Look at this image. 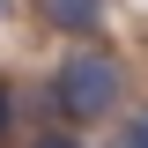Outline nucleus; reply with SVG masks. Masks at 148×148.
<instances>
[{
  "label": "nucleus",
  "mask_w": 148,
  "mask_h": 148,
  "mask_svg": "<svg viewBox=\"0 0 148 148\" xmlns=\"http://www.w3.org/2000/svg\"><path fill=\"white\" fill-rule=\"evenodd\" d=\"M52 104L67 111V119H96V111H111V104H119V59L74 52L67 67L52 74Z\"/></svg>",
  "instance_id": "f257e3e1"
},
{
  "label": "nucleus",
  "mask_w": 148,
  "mask_h": 148,
  "mask_svg": "<svg viewBox=\"0 0 148 148\" xmlns=\"http://www.w3.org/2000/svg\"><path fill=\"white\" fill-rule=\"evenodd\" d=\"M45 15H52L59 30H89V22L104 15V0H45Z\"/></svg>",
  "instance_id": "f03ea898"
},
{
  "label": "nucleus",
  "mask_w": 148,
  "mask_h": 148,
  "mask_svg": "<svg viewBox=\"0 0 148 148\" xmlns=\"http://www.w3.org/2000/svg\"><path fill=\"white\" fill-rule=\"evenodd\" d=\"M126 141H133V148H148V111H133V119H126Z\"/></svg>",
  "instance_id": "7ed1b4c3"
},
{
  "label": "nucleus",
  "mask_w": 148,
  "mask_h": 148,
  "mask_svg": "<svg viewBox=\"0 0 148 148\" xmlns=\"http://www.w3.org/2000/svg\"><path fill=\"white\" fill-rule=\"evenodd\" d=\"M37 148H82V141H67V133H45V141H37Z\"/></svg>",
  "instance_id": "20e7f679"
},
{
  "label": "nucleus",
  "mask_w": 148,
  "mask_h": 148,
  "mask_svg": "<svg viewBox=\"0 0 148 148\" xmlns=\"http://www.w3.org/2000/svg\"><path fill=\"white\" fill-rule=\"evenodd\" d=\"M8 119H15V104H8V89H0V133H8Z\"/></svg>",
  "instance_id": "39448f33"
},
{
  "label": "nucleus",
  "mask_w": 148,
  "mask_h": 148,
  "mask_svg": "<svg viewBox=\"0 0 148 148\" xmlns=\"http://www.w3.org/2000/svg\"><path fill=\"white\" fill-rule=\"evenodd\" d=\"M0 15H8V0H0Z\"/></svg>",
  "instance_id": "423d86ee"
},
{
  "label": "nucleus",
  "mask_w": 148,
  "mask_h": 148,
  "mask_svg": "<svg viewBox=\"0 0 148 148\" xmlns=\"http://www.w3.org/2000/svg\"><path fill=\"white\" fill-rule=\"evenodd\" d=\"M119 148H133V141H119Z\"/></svg>",
  "instance_id": "0eeeda50"
}]
</instances>
